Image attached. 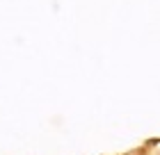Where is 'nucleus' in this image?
<instances>
[]
</instances>
